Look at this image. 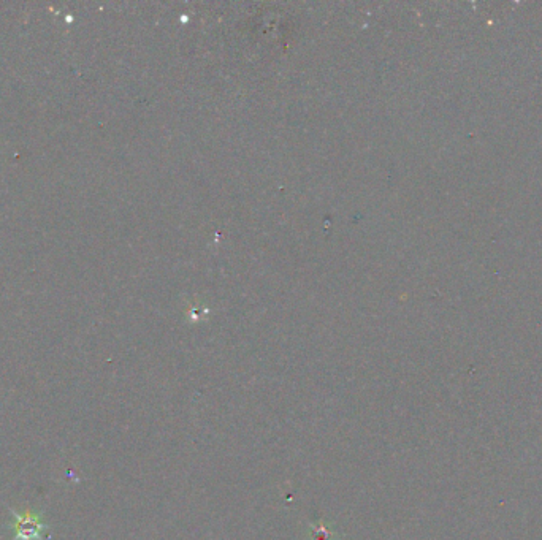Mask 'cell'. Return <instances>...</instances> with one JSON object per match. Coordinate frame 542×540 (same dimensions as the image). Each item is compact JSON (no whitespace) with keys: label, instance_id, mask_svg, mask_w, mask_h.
<instances>
[{"label":"cell","instance_id":"1","mask_svg":"<svg viewBox=\"0 0 542 540\" xmlns=\"http://www.w3.org/2000/svg\"><path fill=\"white\" fill-rule=\"evenodd\" d=\"M13 517L12 540H46V533L50 531V525L46 523L37 510L26 509L23 512L8 507Z\"/></svg>","mask_w":542,"mask_h":540}]
</instances>
